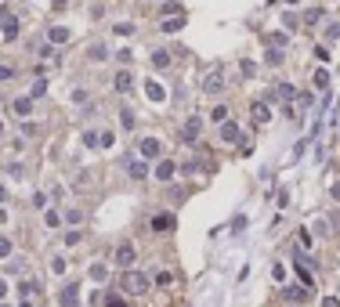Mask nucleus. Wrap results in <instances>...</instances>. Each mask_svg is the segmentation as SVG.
<instances>
[{
	"mask_svg": "<svg viewBox=\"0 0 340 307\" xmlns=\"http://www.w3.org/2000/svg\"><path fill=\"white\" fill-rule=\"evenodd\" d=\"M120 286H123V293H130V297H145L148 293V275H142V271H123Z\"/></svg>",
	"mask_w": 340,
	"mask_h": 307,
	"instance_id": "1",
	"label": "nucleus"
},
{
	"mask_svg": "<svg viewBox=\"0 0 340 307\" xmlns=\"http://www.w3.org/2000/svg\"><path fill=\"white\" fill-rule=\"evenodd\" d=\"M138 152H142V159H160L163 156V141H160V137H142Z\"/></svg>",
	"mask_w": 340,
	"mask_h": 307,
	"instance_id": "2",
	"label": "nucleus"
},
{
	"mask_svg": "<svg viewBox=\"0 0 340 307\" xmlns=\"http://www.w3.org/2000/svg\"><path fill=\"white\" fill-rule=\"evenodd\" d=\"M0 33H4V40L18 36V18H14L11 11H0Z\"/></svg>",
	"mask_w": 340,
	"mask_h": 307,
	"instance_id": "3",
	"label": "nucleus"
},
{
	"mask_svg": "<svg viewBox=\"0 0 340 307\" xmlns=\"http://www.w3.org/2000/svg\"><path fill=\"white\" fill-rule=\"evenodd\" d=\"M199 134H203V119H199V116L184 119V127H181V137H184V141H196Z\"/></svg>",
	"mask_w": 340,
	"mask_h": 307,
	"instance_id": "4",
	"label": "nucleus"
},
{
	"mask_svg": "<svg viewBox=\"0 0 340 307\" xmlns=\"http://www.w3.org/2000/svg\"><path fill=\"white\" fill-rule=\"evenodd\" d=\"M134 264V246L130 242H120L116 246V268H130Z\"/></svg>",
	"mask_w": 340,
	"mask_h": 307,
	"instance_id": "5",
	"label": "nucleus"
},
{
	"mask_svg": "<svg viewBox=\"0 0 340 307\" xmlns=\"http://www.w3.org/2000/svg\"><path fill=\"white\" fill-rule=\"evenodd\" d=\"M221 87H224V72H221V69H214L206 80H203V90H206V94H221Z\"/></svg>",
	"mask_w": 340,
	"mask_h": 307,
	"instance_id": "6",
	"label": "nucleus"
},
{
	"mask_svg": "<svg viewBox=\"0 0 340 307\" xmlns=\"http://www.w3.org/2000/svg\"><path fill=\"white\" fill-rule=\"evenodd\" d=\"M127 177H130V181H145V177H148L145 159H127Z\"/></svg>",
	"mask_w": 340,
	"mask_h": 307,
	"instance_id": "7",
	"label": "nucleus"
},
{
	"mask_svg": "<svg viewBox=\"0 0 340 307\" xmlns=\"http://www.w3.org/2000/svg\"><path fill=\"white\" fill-rule=\"evenodd\" d=\"M116 90H120V94H130V90H134V76H130L127 69L116 72Z\"/></svg>",
	"mask_w": 340,
	"mask_h": 307,
	"instance_id": "8",
	"label": "nucleus"
},
{
	"mask_svg": "<svg viewBox=\"0 0 340 307\" xmlns=\"http://www.w3.org/2000/svg\"><path fill=\"white\" fill-rule=\"evenodd\" d=\"M221 141H228V145H236L239 141V127H236V123H221Z\"/></svg>",
	"mask_w": 340,
	"mask_h": 307,
	"instance_id": "9",
	"label": "nucleus"
},
{
	"mask_svg": "<svg viewBox=\"0 0 340 307\" xmlns=\"http://www.w3.org/2000/svg\"><path fill=\"white\" fill-rule=\"evenodd\" d=\"M174 174H178V166L170 163V159H163V163L156 166V177H160V181H174Z\"/></svg>",
	"mask_w": 340,
	"mask_h": 307,
	"instance_id": "10",
	"label": "nucleus"
},
{
	"mask_svg": "<svg viewBox=\"0 0 340 307\" xmlns=\"http://www.w3.org/2000/svg\"><path fill=\"white\" fill-rule=\"evenodd\" d=\"M290 304H300V300H308V289L304 286H286V293H282Z\"/></svg>",
	"mask_w": 340,
	"mask_h": 307,
	"instance_id": "11",
	"label": "nucleus"
},
{
	"mask_svg": "<svg viewBox=\"0 0 340 307\" xmlns=\"http://www.w3.org/2000/svg\"><path fill=\"white\" fill-rule=\"evenodd\" d=\"M11 109H14V116H29L33 112V98H14Z\"/></svg>",
	"mask_w": 340,
	"mask_h": 307,
	"instance_id": "12",
	"label": "nucleus"
},
{
	"mask_svg": "<svg viewBox=\"0 0 340 307\" xmlns=\"http://www.w3.org/2000/svg\"><path fill=\"white\" fill-rule=\"evenodd\" d=\"M69 36H72V33H69L66 25H58V29H51V33H48V40H51V43H69Z\"/></svg>",
	"mask_w": 340,
	"mask_h": 307,
	"instance_id": "13",
	"label": "nucleus"
},
{
	"mask_svg": "<svg viewBox=\"0 0 340 307\" xmlns=\"http://www.w3.org/2000/svg\"><path fill=\"white\" fill-rule=\"evenodd\" d=\"M22 297H29V300H36V297H40V282H36V279H29V282H22Z\"/></svg>",
	"mask_w": 340,
	"mask_h": 307,
	"instance_id": "14",
	"label": "nucleus"
},
{
	"mask_svg": "<svg viewBox=\"0 0 340 307\" xmlns=\"http://www.w3.org/2000/svg\"><path fill=\"white\" fill-rule=\"evenodd\" d=\"M152 65H156V69H166V65H170V51H152Z\"/></svg>",
	"mask_w": 340,
	"mask_h": 307,
	"instance_id": "15",
	"label": "nucleus"
},
{
	"mask_svg": "<svg viewBox=\"0 0 340 307\" xmlns=\"http://www.w3.org/2000/svg\"><path fill=\"white\" fill-rule=\"evenodd\" d=\"M145 90H148V98H152V101H163V98H166V94H163V87H160V83H152V80L145 83Z\"/></svg>",
	"mask_w": 340,
	"mask_h": 307,
	"instance_id": "16",
	"label": "nucleus"
},
{
	"mask_svg": "<svg viewBox=\"0 0 340 307\" xmlns=\"http://www.w3.org/2000/svg\"><path fill=\"white\" fill-rule=\"evenodd\" d=\"M62 307H76V286H66V293H62Z\"/></svg>",
	"mask_w": 340,
	"mask_h": 307,
	"instance_id": "17",
	"label": "nucleus"
},
{
	"mask_svg": "<svg viewBox=\"0 0 340 307\" xmlns=\"http://www.w3.org/2000/svg\"><path fill=\"white\" fill-rule=\"evenodd\" d=\"M170 224H174V221H170V217H166V213H160V217H156V221H152V232H166V228H170Z\"/></svg>",
	"mask_w": 340,
	"mask_h": 307,
	"instance_id": "18",
	"label": "nucleus"
},
{
	"mask_svg": "<svg viewBox=\"0 0 340 307\" xmlns=\"http://www.w3.org/2000/svg\"><path fill=\"white\" fill-rule=\"evenodd\" d=\"M120 123H123V130H134V112L130 109H120Z\"/></svg>",
	"mask_w": 340,
	"mask_h": 307,
	"instance_id": "19",
	"label": "nucleus"
},
{
	"mask_svg": "<svg viewBox=\"0 0 340 307\" xmlns=\"http://www.w3.org/2000/svg\"><path fill=\"white\" fill-rule=\"evenodd\" d=\"M90 279H94V282H105V279H109V271H105V264H94V268H90Z\"/></svg>",
	"mask_w": 340,
	"mask_h": 307,
	"instance_id": "20",
	"label": "nucleus"
},
{
	"mask_svg": "<svg viewBox=\"0 0 340 307\" xmlns=\"http://www.w3.org/2000/svg\"><path fill=\"white\" fill-rule=\"evenodd\" d=\"M312 83H315L318 90H326V83H330V72H326V69H318V72H315V80H312Z\"/></svg>",
	"mask_w": 340,
	"mask_h": 307,
	"instance_id": "21",
	"label": "nucleus"
},
{
	"mask_svg": "<svg viewBox=\"0 0 340 307\" xmlns=\"http://www.w3.org/2000/svg\"><path fill=\"white\" fill-rule=\"evenodd\" d=\"M184 25V18L178 14V18H170V22H163V33H174V29H181Z\"/></svg>",
	"mask_w": 340,
	"mask_h": 307,
	"instance_id": "22",
	"label": "nucleus"
},
{
	"mask_svg": "<svg viewBox=\"0 0 340 307\" xmlns=\"http://www.w3.org/2000/svg\"><path fill=\"white\" fill-rule=\"evenodd\" d=\"M254 123H268V109L264 105H254Z\"/></svg>",
	"mask_w": 340,
	"mask_h": 307,
	"instance_id": "23",
	"label": "nucleus"
},
{
	"mask_svg": "<svg viewBox=\"0 0 340 307\" xmlns=\"http://www.w3.org/2000/svg\"><path fill=\"white\" fill-rule=\"evenodd\" d=\"M170 282H174V275H170V271H160V275H156V286L170 289Z\"/></svg>",
	"mask_w": 340,
	"mask_h": 307,
	"instance_id": "24",
	"label": "nucleus"
},
{
	"mask_svg": "<svg viewBox=\"0 0 340 307\" xmlns=\"http://www.w3.org/2000/svg\"><path fill=\"white\" fill-rule=\"evenodd\" d=\"M293 94H297V90H293L290 83H282V87H279V98H282V101H293Z\"/></svg>",
	"mask_w": 340,
	"mask_h": 307,
	"instance_id": "25",
	"label": "nucleus"
},
{
	"mask_svg": "<svg viewBox=\"0 0 340 307\" xmlns=\"http://www.w3.org/2000/svg\"><path fill=\"white\" fill-rule=\"evenodd\" d=\"M84 145H87V148H94V145H98V134H94V130H87V134H84Z\"/></svg>",
	"mask_w": 340,
	"mask_h": 307,
	"instance_id": "26",
	"label": "nucleus"
},
{
	"mask_svg": "<svg viewBox=\"0 0 340 307\" xmlns=\"http://www.w3.org/2000/svg\"><path fill=\"white\" fill-rule=\"evenodd\" d=\"M44 90H48V83H44V80H36V83H33V94H29V98H40Z\"/></svg>",
	"mask_w": 340,
	"mask_h": 307,
	"instance_id": "27",
	"label": "nucleus"
},
{
	"mask_svg": "<svg viewBox=\"0 0 340 307\" xmlns=\"http://www.w3.org/2000/svg\"><path fill=\"white\" fill-rule=\"evenodd\" d=\"M214 119H218V123H224V119H228V109H224V105H218V109H214Z\"/></svg>",
	"mask_w": 340,
	"mask_h": 307,
	"instance_id": "28",
	"label": "nucleus"
},
{
	"mask_svg": "<svg viewBox=\"0 0 340 307\" xmlns=\"http://www.w3.org/2000/svg\"><path fill=\"white\" fill-rule=\"evenodd\" d=\"M11 253V239H0V260H4Z\"/></svg>",
	"mask_w": 340,
	"mask_h": 307,
	"instance_id": "29",
	"label": "nucleus"
},
{
	"mask_svg": "<svg viewBox=\"0 0 340 307\" xmlns=\"http://www.w3.org/2000/svg\"><path fill=\"white\" fill-rule=\"evenodd\" d=\"M51 268H54V275H62V271H66V260L54 257V260H51Z\"/></svg>",
	"mask_w": 340,
	"mask_h": 307,
	"instance_id": "30",
	"label": "nucleus"
},
{
	"mask_svg": "<svg viewBox=\"0 0 340 307\" xmlns=\"http://www.w3.org/2000/svg\"><path fill=\"white\" fill-rule=\"evenodd\" d=\"M297 239H300V250H308V246H312V235H308V232H297Z\"/></svg>",
	"mask_w": 340,
	"mask_h": 307,
	"instance_id": "31",
	"label": "nucleus"
},
{
	"mask_svg": "<svg viewBox=\"0 0 340 307\" xmlns=\"http://www.w3.org/2000/svg\"><path fill=\"white\" fill-rule=\"evenodd\" d=\"M90 58H94V61H102V58H105V47H102V43H98V47H90Z\"/></svg>",
	"mask_w": 340,
	"mask_h": 307,
	"instance_id": "32",
	"label": "nucleus"
},
{
	"mask_svg": "<svg viewBox=\"0 0 340 307\" xmlns=\"http://www.w3.org/2000/svg\"><path fill=\"white\" fill-rule=\"evenodd\" d=\"M11 76H14V69H11V65H0V80H11Z\"/></svg>",
	"mask_w": 340,
	"mask_h": 307,
	"instance_id": "33",
	"label": "nucleus"
},
{
	"mask_svg": "<svg viewBox=\"0 0 340 307\" xmlns=\"http://www.w3.org/2000/svg\"><path fill=\"white\" fill-rule=\"evenodd\" d=\"M322 307H340V300L336 297H326V300H322Z\"/></svg>",
	"mask_w": 340,
	"mask_h": 307,
	"instance_id": "34",
	"label": "nucleus"
},
{
	"mask_svg": "<svg viewBox=\"0 0 340 307\" xmlns=\"http://www.w3.org/2000/svg\"><path fill=\"white\" fill-rule=\"evenodd\" d=\"M105 307H123V300H120V297H112V300L105 304Z\"/></svg>",
	"mask_w": 340,
	"mask_h": 307,
	"instance_id": "35",
	"label": "nucleus"
},
{
	"mask_svg": "<svg viewBox=\"0 0 340 307\" xmlns=\"http://www.w3.org/2000/svg\"><path fill=\"white\" fill-rule=\"evenodd\" d=\"M330 192H333V199H336V203H340V184H333V188H330Z\"/></svg>",
	"mask_w": 340,
	"mask_h": 307,
	"instance_id": "36",
	"label": "nucleus"
},
{
	"mask_svg": "<svg viewBox=\"0 0 340 307\" xmlns=\"http://www.w3.org/2000/svg\"><path fill=\"white\" fill-rule=\"evenodd\" d=\"M4 199H8V188H4V184H0V203H4Z\"/></svg>",
	"mask_w": 340,
	"mask_h": 307,
	"instance_id": "37",
	"label": "nucleus"
},
{
	"mask_svg": "<svg viewBox=\"0 0 340 307\" xmlns=\"http://www.w3.org/2000/svg\"><path fill=\"white\" fill-rule=\"evenodd\" d=\"M4 293H8V282H4V279H0V297H4Z\"/></svg>",
	"mask_w": 340,
	"mask_h": 307,
	"instance_id": "38",
	"label": "nucleus"
},
{
	"mask_svg": "<svg viewBox=\"0 0 340 307\" xmlns=\"http://www.w3.org/2000/svg\"><path fill=\"white\" fill-rule=\"evenodd\" d=\"M51 4H58V7H66V0H51Z\"/></svg>",
	"mask_w": 340,
	"mask_h": 307,
	"instance_id": "39",
	"label": "nucleus"
},
{
	"mask_svg": "<svg viewBox=\"0 0 340 307\" xmlns=\"http://www.w3.org/2000/svg\"><path fill=\"white\" fill-rule=\"evenodd\" d=\"M0 134H4V119H0Z\"/></svg>",
	"mask_w": 340,
	"mask_h": 307,
	"instance_id": "40",
	"label": "nucleus"
},
{
	"mask_svg": "<svg viewBox=\"0 0 340 307\" xmlns=\"http://www.w3.org/2000/svg\"><path fill=\"white\" fill-rule=\"evenodd\" d=\"M336 116H340V105H336Z\"/></svg>",
	"mask_w": 340,
	"mask_h": 307,
	"instance_id": "41",
	"label": "nucleus"
},
{
	"mask_svg": "<svg viewBox=\"0 0 340 307\" xmlns=\"http://www.w3.org/2000/svg\"><path fill=\"white\" fill-rule=\"evenodd\" d=\"M286 4H293V0H286Z\"/></svg>",
	"mask_w": 340,
	"mask_h": 307,
	"instance_id": "42",
	"label": "nucleus"
}]
</instances>
